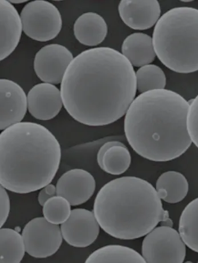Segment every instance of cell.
Instances as JSON below:
<instances>
[{"mask_svg":"<svg viewBox=\"0 0 198 263\" xmlns=\"http://www.w3.org/2000/svg\"><path fill=\"white\" fill-rule=\"evenodd\" d=\"M1 10V61L6 59L16 49L22 36V19L13 4L6 0L0 1Z\"/></svg>","mask_w":198,"mask_h":263,"instance_id":"15","label":"cell"},{"mask_svg":"<svg viewBox=\"0 0 198 263\" xmlns=\"http://www.w3.org/2000/svg\"><path fill=\"white\" fill-rule=\"evenodd\" d=\"M156 55L170 70L198 71V9L182 7L161 15L153 34Z\"/></svg>","mask_w":198,"mask_h":263,"instance_id":"5","label":"cell"},{"mask_svg":"<svg viewBox=\"0 0 198 263\" xmlns=\"http://www.w3.org/2000/svg\"><path fill=\"white\" fill-rule=\"evenodd\" d=\"M43 212L44 218L50 223L62 224L70 217L71 204L66 198L56 196L45 203Z\"/></svg>","mask_w":198,"mask_h":263,"instance_id":"24","label":"cell"},{"mask_svg":"<svg viewBox=\"0 0 198 263\" xmlns=\"http://www.w3.org/2000/svg\"><path fill=\"white\" fill-rule=\"evenodd\" d=\"M186 246L178 231L170 226H161L146 235L142 255L146 262L182 263L186 255Z\"/></svg>","mask_w":198,"mask_h":263,"instance_id":"7","label":"cell"},{"mask_svg":"<svg viewBox=\"0 0 198 263\" xmlns=\"http://www.w3.org/2000/svg\"><path fill=\"white\" fill-rule=\"evenodd\" d=\"M121 49L122 54L134 67L150 65L155 59L153 39L147 34L135 33L129 35L123 42Z\"/></svg>","mask_w":198,"mask_h":263,"instance_id":"17","label":"cell"},{"mask_svg":"<svg viewBox=\"0 0 198 263\" xmlns=\"http://www.w3.org/2000/svg\"><path fill=\"white\" fill-rule=\"evenodd\" d=\"M1 88V121L0 129L4 130L22 122L28 109L27 96L17 83L7 79L0 80Z\"/></svg>","mask_w":198,"mask_h":263,"instance_id":"12","label":"cell"},{"mask_svg":"<svg viewBox=\"0 0 198 263\" xmlns=\"http://www.w3.org/2000/svg\"><path fill=\"white\" fill-rule=\"evenodd\" d=\"M7 189L1 186L0 192H1V228L6 222L9 216L10 202Z\"/></svg>","mask_w":198,"mask_h":263,"instance_id":"26","label":"cell"},{"mask_svg":"<svg viewBox=\"0 0 198 263\" xmlns=\"http://www.w3.org/2000/svg\"><path fill=\"white\" fill-rule=\"evenodd\" d=\"M100 224L94 213L85 209L71 210L69 218L61 226L62 237L77 248L91 246L100 234Z\"/></svg>","mask_w":198,"mask_h":263,"instance_id":"10","label":"cell"},{"mask_svg":"<svg viewBox=\"0 0 198 263\" xmlns=\"http://www.w3.org/2000/svg\"><path fill=\"white\" fill-rule=\"evenodd\" d=\"M93 213L105 233L122 240L142 238L160 222L173 224L155 188L136 177H122L105 184L97 194Z\"/></svg>","mask_w":198,"mask_h":263,"instance_id":"4","label":"cell"},{"mask_svg":"<svg viewBox=\"0 0 198 263\" xmlns=\"http://www.w3.org/2000/svg\"><path fill=\"white\" fill-rule=\"evenodd\" d=\"M74 59L66 47L59 44L46 45L35 54L34 69L41 81L58 85Z\"/></svg>","mask_w":198,"mask_h":263,"instance_id":"9","label":"cell"},{"mask_svg":"<svg viewBox=\"0 0 198 263\" xmlns=\"http://www.w3.org/2000/svg\"><path fill=\"white\" fill-rule=\"evenodd\" d=\"M120 17L129 28L144 30L152 28L160 18L157 0H122L118 5Z\"/></svg>","mask_w":198,"mask_h":263,"instance_id":"13","label":"cell"},{"mask_svg":"<svg viewBox=\"0 0 198 263\" xmlns=\"http://www.w3.org/2000/svg\"><path fill=\"white\" fill-rule=\"evenodd\" d=\"M27 99L29 113L39 120L55 118L64 106L60 89L48 83L33 86L28 92Z\"/></svg>","mask_w":198,"mask_h":263,"instance_id":"14","label":"cell"},{"mask_svg":"<svg viewBox=\"0 0 198 263\" xmlns=\"http://www.w3.org/2000/svg\"><path fill=\"white\" fill-rule=\"evenodd\" d=\"M9 2L12 4H20L27 2V1H25V0H13V1Z\"/></svg>","mask_w":198,"mask_h":263,"instance_id":"29","label":"cell"},{"mask_svg":"<svg viewBox=\"0 0 198 263\" xmlns=\"http://www.w3.org/2000/svg\"><path fill=\"white\" fill-rule=\"evenodd\" d=\"M189 106L183 97L169 89L139 95L124 120L129 144L150 161L166 162L179 157L192 144L187 127Z\"/></svg>","mask_w":198,"mask_h":263,"instance_id":"2","label":"cell"},{"mask_svg":"<svg viewBox=\"0 0 198 263\" xmlns=\"http://www.w3.org/2000/svg\"><path fill=\"white\" fill-rule=\"evenodd\" d=\"M182 2H185V3H188V2H191V0H189V1H182Z\"/></svg>","mask_w":198,"mask_h":263,"instance_id":"30","label":"cell"},{"mask_svg":"<svg viewBox=\"0 0 198 263\" xmlns=\"http://www.w3.org/2000/svg\"><path fill=\"white\" fill-rule=\"evenodd\" d=\"M87 263H135L146 262L142 255L129 247L109 245L93 252L87 257Z\"/></svg>","mask_w":198,"mask_h":263,"instance_id":"19","label":"cell"},{"mask_svg":"<svg viewBox=\"0 0 198 263\" xmlns=\"http://www.w3.org/2000/svg\"><path fill=\"white\" fill-rule=\"evenodd\" d=\"M124 144L121 142L117 141H108L105 144H104L101 147L100 150H99L97 154V162L98 164L100 167L102 165V159L104 155L105 152L111 147L116 145H123Z\"/></svg>","mask_w":198,"mask_h":263,"instance_id":"28","label":"cell"},{"mask_svg":"<svg viewBox=\"0 0 198 263\" xmlns=\"http://www.w3.org/2000/svg\"><path fill=\"white\" fill-rule=\"evenodd\" d=\"M137 90L145 93L165 89L166 77L159 66L150 64L140 67L136 72Z\"/></svg>","mask_w":198,"mask_h":263,"instance_id":"23","label":"cell"},{"mask_svg":"<svg viewBox=\"0 0 198 263\" xmlns=\"http://www.w3.org/2000/svg\"><path fill=\"white\" fill-rule=\"evenodd\" d=\"M20 17L24 32L35 41L53 40L62 29V20L59 9L44 0H35L26 4Z\"/></svg>","mask_w":198,"mask_h":263,"instance_id":"6","label":"cell"},{"mask_svg":"<svg viewBox=\"0 0 198 263\" xmlns=\"http://www.w3.org/2000/svg\"><path fill=\"white\" fill-rule=\"evenodd\" d=\"M96 183L89 172L81 169L65 173L56 184L57 196L66 198L71 206L86 202L95 193Z\"/></svg>","mask_w":198,"mask_h":263,"instance_id":"11","label":"cell"},{"mask_svg":"<svg viewBox=\"0 0 198 263\" xmlns=\"http://www.w3.org/2000/svg\"><path fill=\"white\" fill-rule=\"evenodd\" d=\"M74 30L75 37L81 44L96 46L105 40L108 28L101 15L87 12L82 14L76 20Z\"/></svg>","mask_w":198,"mask_h":263,"instance_id":"16","label":"cell"},{"mask_svg":"<svg viewBox=\"0 0 198 263\" xmlns=\"http://www.w3.org/2000/svg\"><path fill=\"white\" fill-rule=\"evenodd\" d=\"M57 196L56 186L53 184H48L39 193L38 201L41 206H43L45 203L51 197Z\"/></svg>","mask_w":198,"mask_h":263,"instance_id":"27","label":"cell"},{"mask_svg":"<svg viewBox=\"0 0 198 263\" xmlns=\"http://www.w3.org/2000/svg\"><path fill=\"white\" fill-rule=\"evenodd\" d=\"M155 189L161 200L169 203H176L183 201L187 196L189 185L182 173L168 171L159 176Z\"/></svg>","mask_w":198,"mask_h":263,"instance_id":"18","label":"cell"},{"mask_svg":"<svg viewBox=\"0 0 198 263\" xmlns=\"http://www.w3.org/2000/svg\"><path fill=\"white\" fill-rule=\"evenodd\" d=\"M0 238V262L19 263L22 261L26 251L23 236L13 229H2Z\"/></svg>","mask_w":198,"mask_h":263,"instance_id":"21","label":"cell"},{"mask_svg":"<svg viewBox=\"0 0 198 263\" xmlns=\"http://www.w3.org/2000/svg\"><path fill=\"white\" fill-rule=\"evenodd\" d=\"M61 159L59 142L44 126H10L0 135L1 186L18 194L38 191L53 181Z\"/></svg>","mask_w":198,"mask_h":263,"instance_id":"3","label":"cell"},{"mask_svg":"<svg viewBox=\"0 0 198 263\" xmlns=\"http://www.w3.org/2000/svg\"><path fill=\"white\" fill-rule=\"evenodd\" d=\"M131 162V155L127 147L116 145L105 152L100 167L108 174L121 175L128 171Z\"/></svg>","mask_w":198,"mask_h":263,"instance_id":"22","label":"cell"},{"mask_svg":"<svg viewBox=\"0 0 198 263\" xmlns=\"http://www.w3.org/2000/svg\"><path fill=\"white\" fill-rule=\"evenodd\" d=\"M187 127L192 143L198 148V95L190 103Z\"/></svg>","mask_w":198,"mask_h":263,"instance_id":"25","label":"cell"},{"mask_svg":"<svg viewBox=\"0 0 198 263\" xmlns=\"http://www.w3.org/2000/svg\"><path fill=\"white\" fill-rule=\"evenodd\" d=\"M178 229L186 246L198 253V198L192 200L182 212Z\"/></svg>","mask_w":198,"mask_h":263,"instance_id":"20","label":"cell"},{"mask_svg":"<svg viewBox=\"0 0 198 263\" xmlns=\"http://www.w3.org/2000/svg\"><path fill=\"white\" fill-rule=\"evenodd\" d=\"M22 236L26 252L35 258H46L54 255L62 243L61 228L44 217L31 220L24 228Z\"/></svg>","mask_w":198,"mask_h":263,"instance_id":"8","label":"cell"},{"mask_svg":"<svg viewBox=\"0 0 198 263\" xmlns=\"http://www.w3.org/2000/svg\"><path fill=\"white\" fill-rule=\"evenodd\" d=\"M137 90L136 73L121 52L108 47L88 49L67 67L61 84L66 111L81 124L100 127L127 114Z\"/></svg>","mask_w":198,"mask_h":263,"instance_id":"1","label":"cell"}]
</instances>
